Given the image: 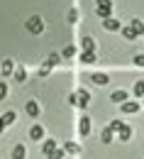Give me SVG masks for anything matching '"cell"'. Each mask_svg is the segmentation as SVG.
<instances>
[{
  "label": "cell",
  "instance_id": "cell-1",
  "mask_svg": "<svg viewBox=\"0 0 144 159\" xmlns=\"http://www.w3.org/2000/svg\"><path fill=\"white\" fill-rule=\"evenodd\" d=\"M95 12H98L103 20H107L110 12H112V0H95Z\"/></svg>",
  "mask_w": 144,
  "mask_h": 159
},
{
  "label": "cell",
  "instance_id": "cell-2",
  "mask_svg": "<svg viewBox=\"0 0 144 159\" xmlns=\"http://www.w3.org/2000/svg\"><path fill=\"white\" fill-rule=\"evenodd\" d=\"M24 25H27V30H29L32 34H39L41 30H44V22H41V17H39V15H32L29 20L24 22Z\"/></svg>",
  "mask_w": 144,
  "mask_h": 159
},
{
  "label": "cell",
  "instance_id": "cell-3",
  "mask_svg": "<svg viewBox=\"0 0 144 159\" xmlns=\"http://www.w3.org/2000/svg\"><path fill=\"white\" fill-rule=\"evenodd\" d=\"M78 132H81V137H88V135H90V118H81Z\"/></svg>",
  "mask_w": 144,
  "mask_h": 159
},
{
  "label": "cell",
  "instance_id": "cell-4",
  "mask_svg": "<svg viewBox=\"0 0 144 159\" xmlns=\"http://www.w3.org/2000/svg\"><path fill=\"white\" fill-rule=\"evenodd\" d=\"M139 110V103L137 100H124L122 103V113H127V115H132V113H137Z\"/></svg>",
  "mask_w": 144,
  "mask_h": 159
},
{
  "label": "cell",
  "instance_id": "cell-5",
  "mask_svg": "<svg viewBox=\"0 0 144 159\" xmlns=\"http://www.w3.org/2000/svg\"><path fill=\"white\" fill-rule=\"evenodd\" d=\"M76 98H78V105H81V108H85V105L90 103V96H88V91H85V88L76 91Z\"/></svg>",
  "mask_w": 144,
  "mask_h": 159
},
{
  "label": "cell",
  "instance_id": "cell-6",
  "mask_svg": "<svg viewBox=\"0 0 144 159\" xmlns=\"http://www.w3.org/2000/svg\"><path fill=\"white\" fill-rule=\"evenodd\" d=\"M103 27L107 30V32H117V30H120V20H115V17H107V20L103 22Z\"/></svg>",
  "mask_w": 144,
  "mask_h": 159
},
{
  "label": "cell",
  "instance_id": "cell-7",
  "mask_svg": "<svg viewBox=\"0 0 144 159\" xmlns=\"http://www.w3.org/2000/svg\"><path fill=\"white\" fill-rule=\"evenodd\" d=\"M29 137L39 142V139L44 137V127H41V125H32V127H29Z\"/></svg>",
  "mask_w": 144,
  "mask_h": 159
},
{
  "label": "cell",
  "instance_id": "cell-8",
  "mask_svg": "<svg viewBox=\"0 0 144 159\" xmlns=\"http://www.w3.org/2000/svg\"><path fill=\"white\" fill-rule=\"evenodd\" d=\"M122 37L124 39H137V37H139V34H137V30H134V27H132V25H127V27H122Z\"/></svg>",
  "mask_w": 144,
  "mask_h": 159
},
{
  "label": "cell",
  "instance_id": "cell-9",
  "mask_svg": "<svg viewBox=\"0 0 144 159\" xmlns=\"http://www.w3.org/2000/svg\"><path fill=\"white\" fill-rule=\"evenodd\" d=\"M110 100H112V103H124V100H127V91H122V88H120V91H112Z\"/></svg>",
  "mask_w": 144,
  "mask_h": 159
},
{
  "label": "cell",
  "instance_id": "cell-10",
  "mask_svg": "<svg viewBox=\"0 0 144 159\" xmlns=\"http://www.w3.org/2000/svg\"><path fill=\"white\" fill-rule=\"evenodd\" d=\"M24 110H27V115H32V118H37V115H39V105H37L34 100H29V103L24 105Z\"/></svg>",
  "mask_w": 144,
  "mask_h": 159
},
{
  "label": "cell",
  "instance_id": "cell-11",
  "mask_svg": "<svg viewBox=\"0 0 144 159\" xmlns=\"http://www.w3.org/2000/svg\"><path fill=\"white\" fill-rule=\"evenodd\" d=\"M81 47H83V52H95V42L90 39V37H83V39H81Z\"/></svg>",
  "mask_w": 144,
  "mask_h": 159
},
{
  "label": "cell",
  "instance_id": "cell-12",
  "mask_svg": "<svg viewBox=\"0 0 144 159\" xmlns=\"http://www.w3.org/2000/svg\"><path fill=\"white\" fill-rule=\"evenodd\" d=\"M54 149H56V139H46V142H44V147H41V152H44L46 157H49Z\"/></svg>",
  "mask_w": 144,
  "mask_h": 159
},
{
  "label": "cell",
  "instance_id": "cell-13",
  "mask_svg": "<svg viewBox=\"0 0 144 159\" xmlns=\"http://www.w3.org/2000/svg\"><path fill=\"white\" fill-rule=\"evenodd\" d=\"M63 149H66V154H81V147H78L76 142H66Z\"/></svg>",
  "mask_w": 144,
  "mask_h": 159
},
{
  "label": "cell",
  "instance_id": "cell-14",
  "mask_svg": "<svg viewBox=\"0 0 144 159\" xmlns=\"http://www.w3.org/2000/svg\"><path fill=\"white\" fill-rule=\"evenodd\" d=\"M0 69H2V76H10V74H15V69H12V59H5Z\"/></svg>",
  "mask_w": 144,
  "mask_h": 159
},
{
  "label": "cell",
  "instance_id": "cell-15",
  "mask_svg": "<svg viewBox=\"0 0 144 159\" xmlns=\"http://www.w3.org/2000/svg\"><path fill=\"white\" fill-rule=\"evenodd\" d=\"M90 81H93V83H95V86H105V83H107V76H105V74H93V76H90Z\"/></svg>",
  "mask_w": 144,
  "mask_h": 159
},
{
  "label": "cell",
  "instance_id": "cell-16",
  "mask_svg": "<svg viewBox=\"0 0 144 159\" xmlns=\"http://www.w3.org/2000/svg\"><path fill=\"white\" fill-rule=\"evenodd\" d=\"M100 142H103V144H110V142H112V130H110V127H105L103 132H100Z\"/></svg>",
  "mask_w": 144,
  "mask_h": 159
},
{
  "label": "cell",
  "instance_id": "cell-17",
  "mask_svg": "<svg viewBox=\"0 0 144 159\" xmlns=\"http://www.w3.org/2000/svg\"><path fill=\"white\" fill-rule=\"evenodd\" d=\"M24 154H27V152H24L22 144H15V147H12V159H24Z\"/></svg>",
  "mask_w": 144,
  "mask_h": 159
},
{
  "label": "cell",
  "instance_id": "cell-18",
  "mask_svg": "<svg viewBox=\"0 0 144 159\" xmlns=\"http://www.w3.org/2000/svg\"><path fill=\"white\" fill-rule=\"evenodd\" d=\"M61 57H63V59H71V57H76V47H73V44H68V47H63Z\"/></svg>",
  "mask_w": 144,
  "mask_h": 159
},
{
  "label": "cell",
  "instance_id": "cell-19",
  "mask_svg": "<svg viewBox=\"0 0 144 159\" xmlns=\"http://www.w3.org/2000/svg\"><path fill=\"white\" fill-rule=\"evenodd\" d=\"M117 135H120V139H129V137H132V130H129V127L122 122V127L117 130Z\"/></svg>",
  "mask_w": 144,
  "mask_h": 159
},
{
  "label": "cell",
  "instance_id": "cell-20",
  "mask_svg": "<svg viewBox=\"0 0 144 159\" xmlns=\"http://www.w3.org/2000/svg\"><path fill=\"white\" fill-rule=\"evenodd\" d=\"M81 61H83V64H93V61H95V52H83Z\"/></svg>",
  "mask_w": 144,
  "mask_h": 159
},
{
  "label": "cell",
  "instance_id": "cell-21",
  "mask_svg": "<svg viewBox=\"0 0 144 159\" xmlns=\"http://www.w3.org/2000/svg\"><path fill=\"white\" fill-rule=\"evenodd\" d=\"M12 76H15V81H17V83H24V81H27V71H24V69H17Z\"/></svg>",
  "mask_w": 144,
  "mask_h": 159
},
{
  "label": "cell",
  "instance_id": "cell-22",
  "mask_svg": "<svg viewBox=\"0 0 144 159\" xmlns=\"http://www.w3.org/2000/svg\"><path fill=\"white\" fill-rule=\"evenodd\" d=\"M134 96H137V98H144V81H137V83H134Z\"/></svg>",
  "mask_w": 144,
  "mask_h": 159
},
{
  "label": "cell",
  "instance_id": "cell-23",
  "mask_svg": "<svg viewBox=\"0 0 144 159\" xmlns=\"http://www.w3.org/2000/svg\"><path fill=\"white\" fill-rule=\"evenodd\" d=\"M49 71H51V66H49V64H44V66H39L37 76H39V79H46V76H49Z\"/></svg>",
  "mask_w": 144,
  "mask_h": 159
},
{
  "label": "cell",
  "instance_id": "cell-24",
  "mask_svg": "<svg viewBox=\"0 0 144 159\" xmlns=\"http://www.w3.org/2000/svg\"><path fill=\"white\" fill-rule=\"evenodd\" d=\"M46 64H49V66H59V64H61V57H59V54H49Z\"/></svg>",
  "mask_w": 144,
  "mask_h": 159
},
{
  "label": "cell",
  "instance_id": "cell-25",
  "mask_svg": "<svg viewBox=\"0 0 144 159\" xmlns=\"http://www.w3.org/2000/svg\"><path fill=\"white\" fill-rule=\"evenodd\" d=\"M63 154H66V149H59V147H56V149L49 154V159H63Z\"/></svg>",
  "mask_w": 144,
  "mask_h": 159
},
{
  "label": "cell",
  "instance_id": "cell-26",
  "mask_svg": "<svg viewBox=\"0 0 144 159\" xmlns=\"http://www.w3.org/2000/svg\"><path fill=\"white\" fill-rule=\"evenodd\" d=\"M2 120H5V125H12V122H15V113H12V110H7V113L2 115Z\"/></svg>",
  "mask_w": 144,
  "mask_h": 159
},
{
  "label": "cell",
  "instance_id": "cell-27",
  "mask_svg": "<svg viewBox=\"0 0 144 159\" xmlns=\"http://www.w3.org/2000/svg\"><path fill=\"white\" fill-rule=\"evenodd\" d=\"M132 27L137 30V34H144V25H142V20H132Z\"/></svg>",
  "mask_w": 144,
  "mask_h": 159
},
{
  "label": "cell",
  "instance_id": "cell-28",
  "mask_svg": "<svg viewBox=\"0 0 144 159\" xmlns=\"http://www.w3.org/2000/svg\"><path fill=\"white\" fill-rule=\"evenodd\" d=\"M5 96H7V83L0 81V100H5Z\"/></svg>",
  "mask_w": 144,
  "mask_h": 159
},
{
  "label": "cell",
  "instance_id": "cell-29",
  "mask_svg": "<svg viewBox=\"0 0 144 159\" xmlns=\"http://www.w3.org/2000/svg\"><path fill=\"white\" fill-rule=\"evenodd\" d=\"M107 127H110V130H112V132H117V130H120V127H122V122H120V120H112V122H110V125H107Z\"/></svg>",
  "mask_w": 144,
  "mask_h": 159
},
{
  "label": "cell",
  "instance_id": "cell-30",
  "mask_svg": "<svg viewBox=\"0 0 144 159\" xmlns=\"http://www.w3.org/2000/svg\"><path fill=\"white\" fill-rule=\"evenodd\" d=\"M68 22H78V10H68Z\"/></svg>",
  "mask_w": 144,
  "mask_h": 159
},
{
  "label": "cell",
  "instance_id": "cell-31",
  "mask_svg": "<svg viewBox=\"0 0 144 159\" xmlns=\"http://www.w3.org/2000/svg\"><path fill=\"white\" fill-rule=\"evenodd\" d=\"M134 64H137V66H144V54H137V57H134Z\"/></svg>",
  "mask_w": 144,
  "mask_h": 159
},
{
  "label": "cell",
  "instance_id": "cell-32",
  "mask_svg": "<svg viewBox=\"0 0 144 159\" xmlns=\"http://www.w3.org/2000/svg\"><path fill=\"white\" fill-rule=\"evenodd\" d=\"M5 127H7V125H5V120L0 118V135H2V130H5Z\"/></svg>",
  "mask_w": 144,
  "mask_h": 159
},
{
  "label": "cell",
  "instance_id": "cell-33",
  "mask_svg": "<svg viewBox=\"0 0 144 159\" xmlns=\"http://www.w3.org/2000/svg\"><path fill=\"white\" fill-rule=\"evenodd\" d=\"M142 100H144V98H142Z\"/></svg>",
  "mask_w": 144,
  "mask_h": 159
}]
</instances>
